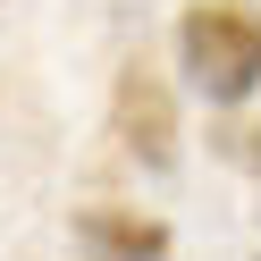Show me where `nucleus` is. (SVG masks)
<instances>
[{"instance_id":"20e7f679","label":"nucleus","mask_w":261,"mask_h":261,"mask_svg":"<svg viewBox=\"0 0 261 261\" xmlns=\"http://www.w3.org/2000/svg\"><path fill=\"white\" fill-rule=\"evenodd\" d=\"M219 143H227V152H236V160H244V169H253V177H261V118H253V126H227V135H219Z\"/></svg>"},{"instance_id":"f257e3e1","label":"nucleus","mask_w":261,"mask_h":261,"mask_svg":"<svg viewBox=\"0 0 261 261\" xmlns=\"http://www.w3.org/2000/svg\"><path fill=\"white\" fill-rule=\"evenodd\" d=\"M177 68L211 110L261 93V9L253 0H186L177 17Z\"/></svg>"},{"instance_id":"f03ea898","label":"nucleus","mask_w":261,"mask_h":261,"mask_svg":"<svg viewBox=\"0 0 261 261\" xmlns=\"http://www.w3.org/2000/svg\"><path fill=\"white\" fill-rule=\"evenodd\" d=\"M110 135H118V152L135 160V169H177V152H186V118H177V93L169 76L152 68V59H126L118 85H110Z\"/></svg>"},{"instance_id":"7ed1b4c3","label":"nucleus","mask_w":261,"mask_h":261,"mask_svg":"<svg viewBox=\"0 0 261 261\" xmlns=\"http://www.w3.org/2000/svg\"><path fill=\"white\" fill-rule=\"evenodd\" d=\"M76 244H85V261H169V227L143 211H118V202L76 211Z\"/></svg>"}]
</instances>
